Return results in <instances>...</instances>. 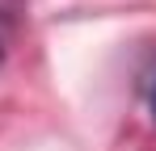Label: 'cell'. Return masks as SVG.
<instances>
[{"label": "cell", "mask_w": 156, "mask_h": 151, "mask_svg": "<svg viewBox=\"0 0 156 151\" xmlns=\"http://www.w3.org/2000/svg\"><path fill=\"white\" fill-rule=\"evenodd\" d=\"M148 101H152V118H156V76H152V88H148Z\"/></svg>", "instance_id": "cell-1"}]
</instances>
